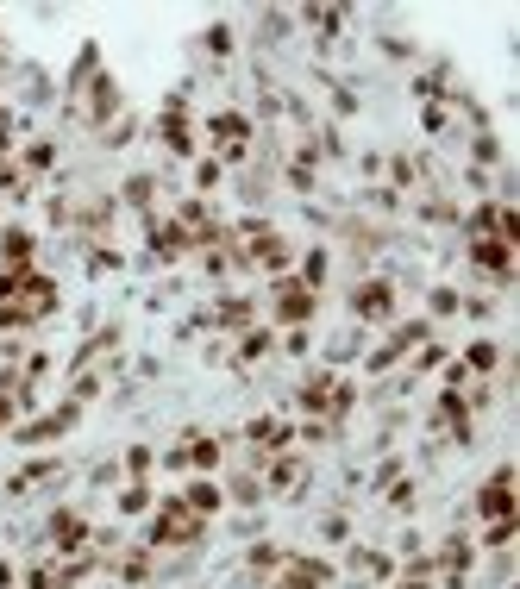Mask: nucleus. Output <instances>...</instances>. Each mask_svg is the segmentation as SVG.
I'll return each instance as SVG.
<instances>
[{
  "label": "nucleus",
  "instance_id": "dca6fc26",
  "mask_svg": "<svg viewBox=\"0 0 520 589\" xmlns=\"http://www.w3.org/2000/svg\"><path fill=\"white\" fill-rule=\"evenodd\" d=\"M470 564H477V539H464V533H452L433 552V571H445V577H470Z\"/></svg>",
  "mask_w": 520,
  "mask_h": 589
},
{
  "label": "nucleus",
  "instance_id": "ddd939ff",
  "mask_svg": "<svg viewBox=\"0 0 520 589\" xmlns=\"http://www.w3.org/2000/svg\"><path fill=\"white\" fill-rule=\"evenodd\" d=\"M282 583H289V589H333V564L289 552V558H282Z\"/></svg>",
  "mask_w": 520,
  "mask_h": 589
},
{
  "label": "nucleus",
  "instance_id": "6e6552de",
  "mask_svg": "<svg viewBox=\"0 0 520 589\" xmlns=\"http://www.w3.org/2000/svg\"><path fill=\"white\" fill-rule=\"evenodd\" d=\"M76 420H82V408L63 402V408H51V414L26 420V427H13V445H51V439H63V433H76Z\"/></svg>",
  "mask_w": 520,
  "mask_h": 589
},
{
  "label": "nucleus",
  "instance_id": "20e7f679",
  "mask_svg": "<svg viewBox=\"0 0 520 589\" xmlns=\"http://www.w3.org/2000/svg\"><path fill=\"white\" fill-rule=\"evenodd\" d=\"M427 339H433V320H401L376 351H364V370H370V376H383V370H395L401 358H414V351L427 345Z\"/></svg>",
  "mask_w": 520,
  "mask_h": 589
},
{
  "label": "nucleus",
  "instance_id": "5701e85b",
  "mask_svg": "<svg viewBox=\"0 0 520 589\" xmlns=\"http://www.w3.org/2000/svg\"><path fill=\"white\" fill-rule=\"evenodd\" d=\"M182 439H188V464H195L201 477H207V470H220V452H226V439H220V433H201V427H188Z\"/></svg>",
  "mask_w": 520,
  "mask_h": 589
},
{
  "label": "nucleus",
  "instance_id": "603ef678",
  "mask_svg": "<svg viewBox=\"0 0 520 589\" xmlns=\"http://www.w3.org/2000/svg\"><path fill=\"white\" fill-rule=\"evenodd\" d=\"M13 427H19V408L7 402V395H0V433H13Z\"/></svg>",
  "mask_w": 520,
  "mask_h": 589
},
{
  "label": "nucleus",
  "instance_id": "c85d7f7f",
  "mask_svg": "<svg viewBox=\"0 0 520 589\" xmlns=\"http://www.w3.org/2000/svg\"><path fill=\"white\" fill-rule=\"evenodd\" d=\"M226 496H232V502H239V508H257V502H264V496H270V489H264V477H257V470H239V477H232V483H226Z\"/></svg>",
  "mask_w": 520,
  "mask_h": 589
},
{
  "label": "nucleus",
  "instance_id": "f257e3e1",
  "mask_svg": "<svg viewBox=\"0 0 520 589\" xmlns=\"http://www.w3.org/2000/svg\"><path fill=\"white\" fill-rule=\"evenodd\" d=\"M201 539H207V521H201V514H188L182 496L170 489V496H157L151 527H145V539H138V546H151V552H195Z\"/></svg>",
  "mask_w": 520,
  "mask_h": 589
},
{
  "label": "nucleus",
  "instance_id": "6ab92c4d",
  "mask_svg": "<svg viewBox=\"0 0 520 589\" xmlns=\"http://www.w3.org/2000/svg\"><path fill=\"white\" fill-rule=\"evenodd\" d=\"M38 483H63V464H57V458H38V464H26V470H13V477H7V496L19 502V496H32Z\"/></svg>",
  "mask_w": 520,
  "mask_h": 589
},
{
  "label": "nucleus",
  "instance_id": "4be33fe9",
  "mask_svg": "<svg viewBox=\"0 0 520 589\" xmlns=\"http://www.w3.org/2000/svg\"><path fill=\"white\" fill-rule=\"evenodd\" d=\"M301 26L314 32V44H320V51H333V44H339V32H345V13H339V7H307V13H301Z\"/></svg>",
  "mask_w": 520,
  "mask_h": 589
},
{
  "label": "nucleus",
  "instance_id": "79ce46f5",
  "mask_svg": "<svg viewBox=\"0 0 520 589\" xmlns=\"http://www.w3.org/2000/svg\"><path fill=\"white\" fill-rule=\"evenodd\" d=\"M107 270H120V251L113 245H88V276H107Z\"/></svg>",
  "mask_w": 520,
  "mask_h": 589
},
{
  "label": "nucleus",
  "instance_id": "e433bc0d",
  "mask_svg": "<svg viewBox=\"0 0 520 589\" xmlns=\"http://www.w3.org/2000/svg\"><path fill=\"white\" fill-rule=\"evenodd\" d=\"M458 308H464V295L452 289V282H439V289L427 295V314H433V320H445V314H458Z\"/></svg>",
  "mask_w": 520,
  "mask_h": 589
},
{
  "label": "nucleus",
  "instance_id": "b1692460",
  "mask_svg": "<svg viewBox=\"0 0 520 589\" xmlns=\"http://www.w3.org/2000/svg\"><path fill=\"white\" fill-rule=\"evenodd\" d=\"M270 351H276V333H270V326H245L239 345H232V358H239V364H264Z\"/></svg>",
  "mask_w": 520,
  "mask_h": 589
},
{
  "label": "nucleus",
  "instance_id": "bb28decb",
  "mask_svg": "<svg viewBox=\"0 0 520 589\" xmlns=\"http://www.w3.org/2000/svg\"><path fill=\"white\" fill-rule=\"evenodd\" d=\"M326 270H333V251H326V245H314V251L301 257V276H295V282H301V289H314V295H320V289H326Z\"/></svg>",
  "mask_w": 520,
  "mask_h": 589
},
{
  "label": "nucleus",
  "instance_id": "aec40b11",
  "mask_svg": "<svg viewBox=\"0 0 520 589\" xmlns=\"http://www.w3.org/2000/svg\"><path fill=\"white\" fill-rule=\"evenodd\" d=\"M176 496H182V508H188V514H201V521H207V514H220V508H226V489H220L214 477H195L188 489H176Z\"/></svg>",
  "mask_w": 520,
  "mask_h": 589
},
{
  "label": "nucleus",
  "instance_id": "c9c22d12",
  "mask_svg": "<svg viewBox=\"0 0 520 589\" xmlns=\"http://www.w3.org/2000/svg\"><path fill=\"white\" fill-rule=\"evenodd\" d=\"M282 558H289V552H282L276 539H257V546L245 552V564H251V571H282Z\"/></svg>",
  "mask_w": 520,
  "mask_h": 589
},
{
  "label": "nucleus",
  "instance_id": "a19ab883",
  "mask_svg": "<svg viewBox=\"0 0 520 589\" xmlns=\"http://www.w3.org/2000/svg\"><path fill=\"white\" fill-rule=\"evenodd\" d=\"M201 44H207L214 57H232V26H226V19H214V26L201 32Z\"/></svg>",
  "mask_w": 520,
  "mask_h": 589
},
{
  "label": "nucleus",
  "instance_id": "a878e982",
  "mask_svg": "<svg viewBox=\"0 0 520 589\" xmlns=\"http://www.w3.org/2000/svg\"><path fill=\"white\" fill-rule=\"evenodd\" d=\"M19 170H26V176H44V170H57V138H32V145L19 151Z\"/></svg>",
  "mask_w": 520,
  "mask_h": 589
},
{
  "label": "nucleus",
  "instance_id": "8fccbe9b",
  "mask_svg": "<svg viewBox=\"0 0 520 589\" xmlns=\"http://www.w3.org/2000/svg\"><path fill=\"white\" fill-rule=\"evenodd\" d=\"M345 533H351V521H345V514H326V521H320V539H333V546H339Z\"/></svg>",
  "mask_w": 520,
  "mask_h": 589
},
{
  "label": "nucleus",
  "instance_id": "5fc2aeb1",
  "mask_svg": "<svg viewBox=\"0 0 520 589\" xmlns=\"http://www.w3.org/2000/svg\"><path fill=\"white\" fill-rule=\"evenodd\" d=\"M264 589H289V583H282V577H276V583H264Z\"/></svg>",
  "mask_w": 520,
  "mask_h": 589
},
{
  "label": "nucleus",
  "instance_id": "3c124183",
  "mask_svg": "<svg viewBox=\"0 0 520 589\" xmlns=\"http://www.w3.org/2000/svg\"><path fill=\"white\" fill-rule=\"evenodd\" d=\"M401 477V458H389V464H376V477H370V489H389Z\"/></svg>",
  "mask_w": 520,
  "mask_h": 589
},
{
  "label": "nucleus",
  "instance_id": "49530a36",
  "mask_svg": "<svg viewBox=\"0 0 520 589\" xmlns=\"http://www.w3.org/2000/svg\"><path fill=\"white\" fill-rule=\"evenodd\" d=\"M420 126H427V132L439 138L445 126H452V107H445V101H427V113H420Z\"/></svg>",
  "mask_w": 520,
  "mask_h": 589
},
{
  "label": "nucleus",
  "instance_id": "7ed1b4c3",
  "mask_svg": "<svg viewBox=\"0 0 520 589\" xmlns=\"http://www.w3.org/2000/svg\"><path fill=\"white\" fill-rule=\"evenodd\" d=\"M320 314V295L301 289L295 276H276L270 282V333H289V326H314Z\"/></svg>",
  "mask_w": 520,
  "mask_h": 589
},
{
  "label": "nucleus",
  "instance_id": "864d4df0",
  "mask_svg": "<svg viewBox=\"0 0 520 589\" xmlns=\"http://www.w3.org/2000/svg\"><path fill=\"white\" fill-rule=\"evenodd\" d=\"M19 583V571H13V564H0V589H13Z\"/></svg>",
  "mask_w": 520,
  "mask_h": 589
},
{
  "label": "nucleus",
  "instance_id": "a211bd4d",
  "mask_svg": "<svg viewBox=\"0 0 520 589\" xmlns=\"http://www.w3.org/2000/svg\"><path fill=\"white\" fill-rule=\"evenodd\" d=\"M32 257H38V239H32L26 226L0 232V270H32Z\"/></svg>",
  "mask_w": 520,
  "mask_h": 589
},
{
  "label": "nucleus",
  "instance_id": "9d476101",
  "mask_svg": "<svg viewBox=\"0 0 520 589\" xmlns=\"http://www.w3.org/2000/svg\"><path fill=\"white\" fill-rule=\"evenodd\" d=\"M464 251H470V264H477L495 289H508V282H514V251H508L502 239H470Z\"/></svg>",
  "mask_w": 520,
  "mask_h": 589
},
{
  "label": "nucleus",
  "instance_id": "39448f33",
  "mask_svg": "<svg viewBox=\"0 0 520 589\" xmlns=\"http://www.w3.org/2000/svg\"><path fill=\"white\" fill-rule=\"evenodd\" d=\"M351 320H358V326H383V320H395V282H383V276L358 282V289H351Z\"/></svg>",
  "mask_w": 520,
  "mask_h": 589
},
{
  "label": "nucleus",
  "instance_id": "1a4fd4ad",
  "mask_svg": "<svg viewBox=\"0 0 520 589\" xmlns=\"http://www.w3.org/2000/svg\"><path fill=\"white\" fill-rule=\"evenodd\" d=\"M19 308H26V320H51L63 308V289H57V276H44V270H26V282H19Z\"/></svg>",
  "mask_w": 520,
  "mask_h": 589
},
{
  "label": "nucleus",
  "instance_id": "c03bdc74",
  "mask_svg": "<svg viewBox=\"0 0 520 589\" xmlns=\"http://www.w3.org/2000/svg\"><path fill=\"white\" fill-rule=\"evenodd\" d=\"M295 439H301V445H333L339 433L326 427V420H301V427H295Z\"/></svg>",
  "mask_w": 520,
  "mask_h": 589
},
{
  "label": "nucleus",
  "instance_id": "09e8293b",
  "mask_svg": "<svg viewBox=\"0 0 520 589\" xmlns=\"http://www.w3.org/2000/svg\"><path fill=\"white\" fill-rule=\"evenodd\" d=\"M470 151H477V163H502V145H495V132H477V138H470Z\"/></svg>",
  "mask_w": 520,
  "mask_h": 589
},
{
  "label": "nucleus",
  "instance_id": "0eeeda50",
  "mask_svg": "<svg viewBox=\"0 0 520 589\" xmlns=\"http://www.w3.org/2000/svg\"><path fill=\"white\" fill-rule=\"evenodd\" d=\"M145 245H151V264H182V257L195 251V245H188V232L170 214H151L145 220Z\"/></svg>",
  "mask_w": 520,
  "mask_h": 589
},
{
  "label": "nucleus",
  "instance_id": "f704fd0d",
  "mask_svg": "<svg viewBox=\"0 0 520 589\" xmlns=\"http://www.w3.org/2000/svg\"><path fill=\"white\" fill-rule=\"evenodd\" d=\"M220 182H226V163H220V157H201V163H195V195L207 201Z\"/></svg>",
  "mask_w": 520,
  "mask_h": 589
},
{
  "label": "nucleus",
  "instance_id": "4468645a",
  "mask_svg": "<svg viewBox=\"0 0 520 589\" xmlns=\"http://www.w3.org/2000/svg\"><path fill=\"white\" fill-rule=\"evenodd\" d=\"M207 320H214L226 339H239L245 326H257V301H251V295H220V301H214V314H207Z\"/></svg>",
  "mask_w": 520,
  "mask_h": 589
},
{
  "label": "nucleus",
  "instance_id": "2eb2a0df",
  "mask_svg": "<svg viewBox=\"0 0 520 589\" xmlns=\"http://www.w3.org/2000/svg\"><path fill=\"white\" fill-rule=\"evenodd\" d=\"M107 571H113V577H120L126 589H138V583H151V577H157V552H151V546H132V552H113V558H107Z\"/></svg>",
  "mask_w": 520,
  "mask_h": 589
},
{
  "label": "nucleus",
  "instance_id": "f8f14e48",
  "mask_svg": "<svg viewBox=\"0 0 520 589\" xmlns=\"http://www.w3.org/2000/svg\"><path fill=\"white\" fill-rule=\"evenodd\" d=\"M326 402H333V370H307L301 383H295V408L307 414V420H326Z\"/></svg>",
  "mask_w": 520,
  "mask_h": 589
},
{
  "label": "nucleus",
  "instance_id": "72a5a7b5",
  "mask_svg": "<svg viewBox=\"0 0 520 589\" xmlns=\"http://www.w3.org/2000/svg\"><path fill=\"white\" fill-rule=\"evenodd\" d=\"M32 195V176L19 163H0V201H26Z\"/></svg>",
  "mask_w": 520,
  "mask_h": 589
},
{
  "label": "nucleus",
  "instance_id": "58836bf2",
  "mask_svg": "<svg viewBox=\"0 0 520 589\" xmlns=\"http://www.w3.org/2000/svg\"><path fill=\"white\" fill-rule=\"evenodd\" d=\"M276 345H282V358H307V351H314V326H289Z\"/></svg>",
  "mask_w": 520,
  "mask_h": 589
},
{
  "label": "nucleus",
  "instance_id": "f03ea898",
  "mask_svg": "<svg viewBox=\"0 0 520 589\" xmlns=\"http://www.w3.org/2000/svg\"><path fill=\"white\" fill-rule=\"evenodd\" d=\"M251 138H257V126H251V113H239V107H226V113L207 120V145H214V157L232 163V170H245V163H251Z\"/></svg>",
  "mask_w": 520,
  "mask_h": 589
},
{
  "label": "nucleus",
  "instance_id": "a18cd8bd",
  "mask_svg": "<svg viewBox=\"0 0 520 589\" xmlns=\"http://www.w3.org/2000/svg\"><path fill=\"white\" fill-rule=\"evenodd\" d=\"M483 546H489V552H508V546H514V514H508V521H489Z\"/></svg>",
  "mask_w": 520,
  "mask_h": 589
},
{
  "label": "nucleus",
  "instance_id": "393cba45",
  "mask_svg": "<svg viewBox=\"0 0 520 589\" xmlns=\"http://www.w3.org/2000/svg\"><path fill=\"white\" fill-rule=\"evenodd\" d=\"M351 577H364V583H389V577H395V558L358 546V552H351Z\"/></svg>",
  "mask_w": 520,
  "mask_h": 589
},
{
  "label": "nucleus",
  "instance_id": "c756f323",
  "mask_svg": "<svg viewBox=\"0 0 520 589\" xmlns=\"http://www.w3.org/2000/svg\"><path fill=\"white\" fill-rule=\"evenodd\" d=\"M458 364H464V370H470V376H477V383H483V376H489L495 364H502V351H495L489 339H470V351H464Z\"/></svg>",
  "mask_w": 520,
  "mask_h": 589
},
{
  "label": "nucleus",
  "instance_id": "cd10ccee",
  "mask_svg": "<svg viewBox=\"0 0 520 589\" xmlns=\"http://www.w3.org/2000/svg\"><path fill=\"white\" fill-rule=\"evenodd\" d=\"M289 26H295V13H257V44H264V51L289 44Z\"/></svg>",
  "mask_w": 520,
  "mask_h": 589
},
{
  "label": "nucleus",
  "instance_id": "412c9836",
  "mask_svg": "<svg viewBox=\"0 0 520 589\" xmlns=\"http://www.w3.org/2000/svg\"><path fill=\"white\" fill-rule=\"evenodd\" d=\"M264 470H270V477H264V489H282V496H301V483H307V464H301L295 452H282V458H270Z\"/></svg>",
  "mask_w": 520,
  "mask_h": 589
},
{
  "label": "nucleus",
  "instance_id": "473e14b6",
  "mask_svg": "<svg viewBox=\"0 0 520 589\" xmlns=\"http://www.w3.org/2000/svg\"><path fill=\"white\" fill-rule=\"evenodd\" d=\"M151 464H157V452H151V445H126V483H151Z\"/></svg>",
  "mask_w": 520,
  "mask_h": 589
},
{
  "label": "nucleus",
  "instance_id": "37998d69",
  "mask_svg": "<svg viewBox=\"0 0 520 589\" xmlns=\"http://www.w3.org/2000/svg\"><path fill=\"white\" fill-rule=\"evenodd\" d=\"M101 389H107V383H101V376H94V370H76V389H69V402L82 408V402H94V395H101Z\"/></svg>",
  "mask_w": 520,
  "mask_h": 589
},
{
  "label": "nucleus",
  "instance_id": "2f4dec72",
  "mask_svg": "<svg viewBox=\"0 0 520 589\" xmlns=\"http://www.w3.org/2000/svg\"><path fill=\"white\" fill-rule=\"evenodd\" d=\"M151 508H157L151 483H120V514H151Z\"/></svg>",
  "mask_w": 520,
  "mask_h": 589
},
{
  "label": "nucleus",
  "instance_id": "9b49d317",
  "mask_svg": "<svg viewBox=\"0 0 520 589\" xmlns=\"http://www.w3.org/2000/svg\"><path fill=\"white\" fill-rule=\"evenodd\" d=\"M477 514H483V521H508V514H514V470L508 464L489 470V483L477 489Z\"/></svg>",
  "mask_w": 520,
  "mask_h": 589
},
{
  "label": "nucleus",
  "instance_id": "de8ad7c7",
  "mask_svg": "<svg viewBox=\"0 0 520 589\" xmlns=\"http://www.w3.org/2000/svg\"><path fill=\"white\" fill-rule=\"evenodd\" d=\"M414 176H420L414 157H395V163H389V188H395V195H401V188H414Z\"/></svg>",
  "mask_w": 520,
  "mask_h": 589
},
{
  "label": "nucleus",
  "instance_id": "4c0bfd02",
  "mask_svg": "<svg viewBox=\"0 0 520 589\" xmlns=\"http://www.w3.org/2000/svg\"><path fill=\"white\" fill-rule=\"evenodd\" d=\"M132 138H138V120H132V113H120V120H113V126L101 132V145H107V151H126Z\"/></svg>",
  "mask_w": 520,
  "mask_h": 589
},
{
  "label": "nucleus",
  "instance_id": "7c9ffc66",
  "mask_svg": "<svg viewBox=\"0 0 520 589\" xmlns=\"http://www.w3.org/2000/svg\"><path fill=\"white\" fill-rule=\"evenodd\" d=\"M351 358H364V326H345V333L326 345V364H351Z\"/></svg>",
  "mask_w": 520,
  "mask_h": 589
},
{
  "label": "nucleus",
  "instance_id": "f3484780",
  "mask_svg": "<svg viewBox=\"0 0 520 589\" xmlns=\"http://www.w3.org/2000/svg\"><path fill=\"white\" fill-rule=\"evenodd\" d=\"M113 201H120V207H132L138 220H151V214H157V176H151V170L126 176V188H120V195H113Z\"/></svg>",
  "mask_w": 520,
  "mask_h": 589
},
{
  "label": "nucleus",
  "instance_id": "ea45409f",
  "mask_svg": "<svg viewBox=\"0 0 520 589\" xmlns=\"http://www.w3.org/2000/svg\"><path fill=\"white\" fill-rule=\"evenodd\" d=\"M19 76H26V101H38V107H44V101H51V94H57V88H51V76H44L38 63H26V69H19Z\"/></svg>",
  "mask_w": 520,
  "mask_h": 589
},
{
  "label": "nucleus",
  "instance_id": "423d86ee",
  "mask_svg": "<svg viewBox=\"0 0 520 589\" xmlns=\"http://www.w3.org/2000/svg\"><path fill=\"white\" fill-rule=\"evenodd\" d=\"M88 514H76V508H57L51 521H44V546H51L57 558H76V552H88Z\"/></svg>",
  "mask_w": 520,
  "mask_h": 589
}]
</instances>
